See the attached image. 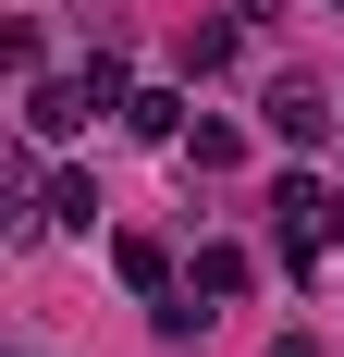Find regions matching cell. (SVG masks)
I'll list each match as a JSON object with an SVG mask.
<instances>
[{
	"label": "cell",
	"instance_id": "obj_9",
	"mask_svg": "<svg viewBox=\"0 0 344 357\" xmlns=\"http://www.w3.org/2000/svg\"><path fill=\"white\" fill-rule=\"evenodd\" d=\"M234 62V25H185V74H221Z\"/></svg>",
	"mask_w": 344,
	"mask_h": 357
},
{
	"label": "cell",
	"instance_id": "obj_11",
	"mask_svg": "<svg viewBox=\"0 0 344 357\" xmlns=\"http://www.w3.org/2000/svg\"><path fill=\"white\" fill-rule=\"evenodd\" d=\"M271 357H320V345H308V333H283V345H271Z\"/></svg>",
	"mask_w": 344,
	"mask_h": 357
},
{
	"label": "cell",
	"instance_id": "obj_8",
	"mask_svg": "<svg viewBox=\"0 0 344 357\" xmlns=\"http://www.w3.org/2000/svg\"><path fill=\"white\" fill-rule=\"evenodd\" d=\"M74 86H86V111H136V86H123V62H111V50H99L86 74H74Z\"/></svg>",
	"mask_w": 344,
	"mask_h": 357
},
{
	"label": "cell",
	"instance_id": "obj_6",
	"mask_svg": "<svg viewBox=\"0 0 344 357\" xmlns=\"http://www.w3.org/2000/svg\"><path fill=\"white\" fill-rule=\"evenodd\" d=\"M185 160H197L209 185H221V173H234V160H246V136H234V123H197V136H185Z\"/></svg>",
	"mask_w": 344,
	"mask_h": 357
},
{
	"label": "cell",
	"instance_id": "obj_3",
	"mask_svg": "<svg viewBox=\"0 0 344 357\" xmlns=\"http://www.w3.org/2000/svg\"><path fill=\"white\" fill-rule=\"evenodd\" d=\"M111 271H123L136 296H172V247L160 234H111Z\"/></svg>",
	"mask_w": 344,
	"mask_h": 357
},
{
	"label": "cell",
	"instance_id": "obj_10",
	"mask_svg": "<svg viewBox=\"0 0 344 357\" xmlns=\"http://www.w3.org/2000/svg\"><path fill=\"white\" fill-rule=\"evenodd\" d=\"M234 25H283V0H234Z\"/></svg>",
	"mask_w": 344,
	"mask_h": 357
},
{
	"label": "cell",
	"instance_id": "obj_4",
	"mask_svg": "<svg viewBox=\"0 0 344 357\" xmlns=\"http://www.w3.org/2000/svg\"><path fill=\"white\" fill-rule=\"evenodd\" d=\"M123 136H148V148H185V99H172V86H136Z\"/></svg>",
	"mask_w": 344,
	"mask_h": 357
},
{
	"label": "cell",
	"instance_id": "obj_5",
	"mask_svg": "<svg viewBox=\"0 0 344 357\" xmlns=\"http://www.w3.org/2000/svg\"><path fill=\"white\" fill-rule=\"evenodd\" d=\"M185 284H197L209 308H234V296H246V247H197V271H185Z\"/></svg>",
	"mask_w": 344,
	"mask_h": 357
},
{
	"label": "cell",
	"instance_id": "obj_12",
	"mask_svg": "<svg viewBox=\"0 0 344 357\" xmlns=\"http://www.w3.org/2000/svg\"><path fill=\"white\" fill-rule=\"evenodd\" d=\"M320 222H332V247H344V197H332V210H320Z\"/></svg>",
	"mask_w": 344,
	"mask_h": 357
},
{
	"label": "cell",
	"instance_id": "obj_1",
	"mask_svg": "<svg viewBox=\"0 0 344 357\" xmlns=\"http://www.w3.org/2000/svg\"><path fill=\"white\" fill-rule=\"evenodd\" d=\"M258 123H271V136H283V148H320V136H332V123H344V111H332V99H320V86H295V74H283L271 99H258Z\"/></svg>",
	"mask_w": 344,
	"mask_h": 357
},
{
	"label": "cell",
	"instance_id": "obj_7",
	"mask_svg": "<svg viewBox=\"0 0 344 357\" xmlns=\"http://www.w3.org/2000/svg\"><path fill=\"white\" fill-rule=\"evenodd\" d=\"M49 222H62V234H99V185L62 173V185H49Z\"/></svg>",
	"mask_w": 344,
	"mask_h": 357
},
{
	"label": "cell",
	"instance_id": "obj_2",
	"mask_svg": "<svg viewBox=\"0 0 344 357\" xmlns=\"http://www.w3.org/2000/svg\"><path fill=\"white\" fill-rule=\"evenodd\" d=\"M74 123H86V86L37 74V86H25V136H74Z\"/></svg>",
	"mask_w": 344,
	"mask_h": 357
}]
</instances>
